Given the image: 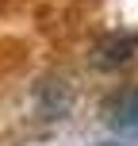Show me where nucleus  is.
<instances>
[{"instance_id":"f257e3e1","label":"nucleus","mask_w":138,"mask_h":146,"mask_svg":"<svg viewBox=\"0 0 138 146\" xmlns=\"http://www.w3.org/2000/svg\"><path fill=\"white\" fill-rule=\"evenodd\" d=\"M100 115H104V123H108L111 131H119V135H138V85L111 92L108 100H104Z\"/></svg>"},{"instance_id":"f03ea898","label":"nucleus","mask_w":138,"mask_h":146,"mask_svg":"<svg viewBox=\"0 0 138 146\" xmlns=\"http://www.w3.org/2000/svg\"><path fill=\"white\" fill-rule=\"evenodd\" d=\"M131 54H138V35H108L92 50V66L96 69H119L131 62Z\"/></svg>"},{"instance_id":"7ed1b4c3","label":"nucleus","mask_w":138,"mask_h":146,"mask_svg":"<svg viewBox=\"0 0 138 146\" xmlns=\"http://www.w3.org/2000/svg\"><path fill=\"white\" fill-rule=\"evenodd\" d=\"M96 146H123V142H96Z\"/></svg>"}]
</instances>
